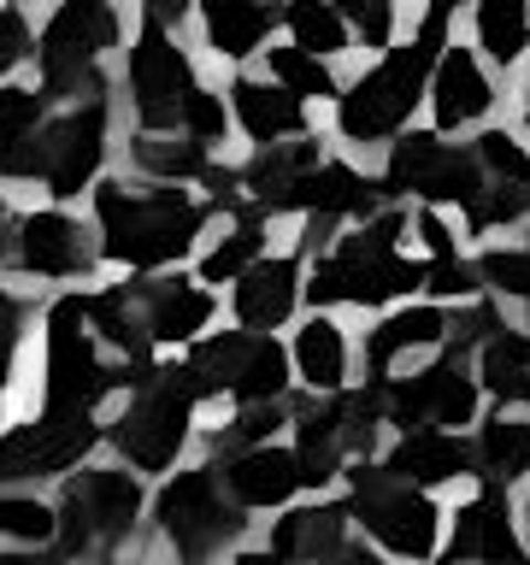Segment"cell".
Listing matches in <instances>:
<instances>
[{
	"mask_svg": "<svg viewBox=\"0 0 530 565\" xmlns=\"http://www.w3.org/2000/svg\"><path fill=\"white\" fill-rule=\"evenodd\" d=\"M406 218L395 206L371 212L360 230H348L325 259L312 265V277L300 282L318 307H383L395 295L424 289V265L401 254Z\"/></svg>",
	"mask_w": 530,
	"mask_h": 565,
	"instance_id": "7a4b0ae2",
	"label": "cell"
},
{
	"mask_svg": "<svg viewBox=\"0 0 530 565\" xmlns=\"http://www.w3.org/2000/svg\"><path fill=\"white\" fill-rule=\"evenodd\" d=\"M378 401H383V424H401V436L459 430V424L477 418V377L466 353H442L436 365L413 371V377H383Z\"/></svg>",
	"mask_w": 530,
	"mask_h": 565,
	"instance_id": "7c38bea8",
	"label": "cell"
},
{
	"mask_svg": "<svg viewBox=\"0 0 530 565\" xmlns=\"http://www.w3.org/2000/svg\"><path fill=\"white\" fill-rule=\"evenodd\" d=\"M477 47L495 65H512L530 47V0H477Z\"/></svg>",
	"mask_w": 530,
	"mask_h": 565,
	"instance_id": "e575fe53",
	"label": "cell"
},
{
	"mask_svg": "<svg viewBox=\"0 0 530 565\" xmlns=\"http://www.w3.org/2000/svg\"><path fill=\"white\" fill-rule=\"evenodd\" d=\"M431 65H436V53H424L418 42L383 47V60L365 77H353L348 95H336V130L353 148H378V141L401 136V124L413 118V106L431 88Z\"/></svg>",
	"mask_w": 530,
	"mask_h": 565,
	"instance_id": "277c9868",
	"label": "cell"
},
{
	"mask_svg": "<svg viewBox=\"0 0 530 565\" xmlns=\"http://www.w3.org/2000/svg\"><path fill=\"white\" fill-rule=\"evenodd\" d=\"M383 471L401 477V483H413V489L454 483V477H471V441L459 430H413L389 448Z\"/></svg>",
	"mask_w": 530,
	"mask_h": 565,
	"instance_id": "484cf974",
	"label": "cell"
},
{
	"mask_svg": "<svg viewBox=\"0 0 530 565\" xmlns=\"http://www.w3.org/2000/svg\"><path fill=\"white\" fill-rule=\"evenodd\" d=\"M524 212H530V177H484V189L466 206V224H471V236H484V230L519 224Z\"/></svg>",
	"mask_w": 530,
	"mask_h": 565,
	"instance_id": "74e56055",
	"label": "cell"
},
{
	"mask_svg": "<svg viewBox=\"0 0 530 565\" xmlns=\"http://www.w3.org/2000/svg\"><path fill=\"white\" fill-rule=\"evenodd\" d=\"M12 254L35 277H83L88 265H95V242H88V230L77 218H65V212H30L12 236Z\"/></svg>",
	"mask_w": 530,
	"mask_h": 565,
	"instance_id": "ffe728a7",
	"label": "cell"
},
{
	"mask_svg": "<svg viewBox=\"0 0 530 565\" xmlns=\"http://www.w3.org/2000/svg\"><path fill=\"white\" fill-rule=\"evenodd\" d=\"M348 501H318V507H295L272 524V554L289 565H330L348 547Z\"/></svg>",
	"mask_w": 530,
	"mask_h": 565,
	"instance_id": "d4e9b609",
	"label": "cell"
},
{
	"mask_svg": "<svg viewBox=\"0 0 530 565\" xmlns=\"http://www.w3.org/2000/svg\"><path fill=\"white\" fill-rule=\"evenodd\" d=\"M118 42V12L113 0H60L47 18L35 65H42V95L53 100H100V53Z\"/></svg>",
	"mask_w": 530,
	"mask_h": 565,
	"instance_id": "ba28073f",
	"label": "cell"
},
{
	"mask_svg": "<svg viewBox=\"0 0 530 565\" xmlns=\"http://www.w3.org/2000/svg\"><path fill=\"white\" fill-rule=\"evenodd\" d=\"M189 377L201 388V401L206 395H230L242 406L283 401V388H289V353L265 330H219L206 342H194Z\"/></svg>",
	"mask_w": 530,
	"mask_h": 565,
	"instance_id": "8fae6325",
	"label": "cell"
},
{
	"mask_svg": "<svg viewBox=\"0 0 530 565\" xmlns=\"http://www.w3.org/2000/svg\"><path fill=\"white\" fill-rule=\"evenodd\" d=\"M295 300H300V259L295 254L254 259L236 277V289H230V307H236L242 330H265V335H272L283 318L295 312Z\"/></svg>",
	"mask_w": 530,
	"mask_h": 565,
	"instance_id": "44dd1931",
	"label": "cell"
},
{
	"mask_svg": "<svg viewBox=\"0 0 530 565\" xmlns=\"http://www.w3.org/2000/svg\"><path fill=\"white\" fill-rule=\"evenodd\" d=\"M153 524L166 547L177 554V565H212L230 542L242 536V507L230 501V489L219 483L212 466H194V471H177L153 501Z\"/></svg>",
	"mask_w": 530,
	"mask_h": 565,
	"instance_id": "52a82bcc",
	"label": "cell"
},
{
	"mask_svg": "<svg viewBox=\"0 0 530 565\" xmlns=\"http://www.w3.org/2000/svg\"><path fill=\"white\" fill-rule=\"evenodd\" d=\"M524 254H530V247H524Z\"/></svg>",
	"mask_w": 530,
	"mask_h": 565,
	"instance_id": "94428289",
	"label": "cell"
},
{
	"mask_svg": "<svg viewBox=\"0 0 530 565\" xmlns=\"http://www.w3.org/2000/svg\"><path fill=\"white\" fill-rule=\"evenodd\" d=\"M18 342H24V300L12 289H0V401H7V383L18 365Z\"/></svg>",
	"mask_w": 530,
	"mask_h": 565,
	"instance_id": "c3c4849f",
	"label": "cell"
},
{
	"mask_svg": "<svg viewBox=\"0 0 530 565\" xmlns=\"http://www.w3.org/2000/svg\"><path fill=\"white\" fill-rule=\"evenodd\" d=\"M124 383H141V371L113 360L83 324L77 295L47 307V406L53 413H95L106 395H118Z\"/></svg>",
	"mask_w": 530,
	"mask_h": 565,
	"instance_id": "5b68a950",
	"label": "cell"
},
{
	"mask_svg": "<svg viewBox=\"0 0 530 565\" xmlns=\"http://www.w3.org/2000/svg\"><path fill=\"white\" fill-rule=\"evenodd\" d=\"M0 565H60V559H47V554H0Z\"/></svg>",
	"mask_w": 530,
	"mask_h": 565,
	"instance_id": "11a10c76",
	"label": "cell"
},
{
	"mask_svg": "<svg viewBox=\"0 0 530 565\" xmlns=\"http://www.w3.org/2000/svg\"><path fill=\"white\" fill-rule=\"evenodd\" d=\"M283 418H289V406H283V401L242 406V413L230 418L219 436H212V448H224V459H230V454H242V448H265V441L277 436V424H283Z\"/></svg>",
	"mask_w": 530,
	"mask_h": 565,
	"instance_id": "60d3db41",
	"label": "cell"
},
{
	"mask_svg": "<svg viewBox=\"0 0 530 565\" xmlns=\"http://www.w3.org/2000/svg\"><path fill=\"white\" fill-rule=\"evenodd\" d=\"M130 95H136V113L148 124V136L159 130H177L183 118V100L194 95V71L183 60V47L166 35V24H141L136 47H130Z\"/></svg>",
	"mask_w": 530,
	"mask_h": 565,
	"instance_id": "2e32d148",
	"label": "cell"
},
{
	"mask_svg": "<svg viewBox=\"0 0 530 565\" xmlns=\"http://www.w3.org/2000/svg\"><path fill=\"white\" fill-rule=\"evenodd\" d=\"M342 477H348V519L365 524L395 559H431L436 554L442 512L424 489L389 477L383 466H371V459H353Z\"/></svg>",
	"mask_w": 530,
	"mask_h": 565,
	"instance_id": "9c48e42d",
	"label": "cell"
},
{
	"mask_svg": "<svg viewBox=\"0 0 530 565\" xmlns=\"http://www.w3.org/2000/svg\"><path fill=\"white\" fill-rule=\"evenodd\" d=\"M383 201V183H371L365 171L342 166V159H325L300 177L295 189V212H307L318 224H342V218H371Z\"/></svg>",
	"mask_w": 530,
	"mask_h": 565,
	"instance_id": "603a6c76",
	"label": "cell"
},
{
	"mask_svg": "<svg viewBox=\"0 0 530 565\" xmlns=\"http://www.w3.org/2000/svg\"><path fill=\"white\" fill-rule=\"evenodd\" d=\"M230 565H289L283 554H272V547H247V554H236Z\"/></svg>",
	"mask_w": 530,
	"mask_h": 565,
	"instance_id": "f5cc1de1",
	"label": "cell"
},
{
	"mask_svg": "<svg viewBox=\"0 0 530 565\" xmlns=\"http://www.w3.org/2000/svg\"><path fill=\"white\" fill-rule=\"evenodd\" d=\"M442 342H448V312H442V307H401V312H389L383 324L365 335L371 383H383L389 371H395L401 353H413V348H442Z\"/></svg>",
	"mask_w": 530,
	"mask_h": 565,
	"instance_id": "83f0119b",
	"label": "cell"
},
{
	"mask_svg": "<svg viewBox=\"0 0 530 565\" xmlns=\"http://www.w3.org/2000/svg\"><path fill=\"white\" fill-rule=\"evenodd\" d=\"M383 430V401L378 383L365 388H342L312 406H295V466H300V489H325L330 477H342L353 459H371Z\"/></svg>",
	"mask_w": 530,
	"mask_h": 565,
	"instance_id": "3957f363",
	"label": "cell"
},
{
	"mask_svg": "<svg viewBox=\"0 0 530 565\" xmlns=\"http://www.w3.org/2000/svg\"><path fill=\"white\" fill-rule=\"evenodd\" d=\"M413 230H418V242L431 247V259H459V242H454V230L442 224V218H436L431 206H424L418 218H413Z\"/></svg>",
	"mask_w": 530,
	"mask_h": 565,
	"instance_id": "f907efd6",
	"label": "cell"
},
{
	"mask_svg": "<svg viewBox=\"0 0 530 565\" xmlns=\"http://www.w3.org/2000/svg\"><path fill=\"white\" fill-rule=\"evenodd\" d=\"M477 282L495 295H512V300H530V254L524 247H489L484 259L471 265Z\"/></svg>",
	"mask_w": 530,
	"mask_h": 565,
	"instance_id": "b9f144b4",
	"label": "cell"
},
{
	"mask_svg": "<svg viewBox=\"0 0 530 565\" xmlns=\"http://www.w3.org/2000/svg\"><path fill=\"white\" fill-rule=\"evenodd\" d=\"M295 377L312 388V395H342L348 383V335L342 324H330V318H307L295 335V353H289Z\"/></svg>",
	"mask_w": 530,
	"mask_h": 565,
	"instance_id": "4dcf8cb0",
	"label": "cell"
},
{
	"mask_svg": "<svg viewBox=\"0 0 530 565\" xmlns=\"http://www.w3.org/2000/svg\"><path fill=\"white\" fill-rule=\"evenodd\" d=\"M454 7L459 0H431V12H442V18H454Z\"/></svg>",
	"mask_w": 530,
	"mask_h": 565,
	"instance_id": "9f6ffc18",
	"label": "cell"
},
{
	"mask_svg": "<svg viewBox=\"0 0 530 565\" xmlns=\"http://www.w3.org/2000/svg\"><path fill=\"white\" fill-rule=\"evenodd\" d=\"M141 519V489L130 471H106V466H88L65 483L60 507H53V536L71 559H88V554H106L118 547L124 536L136 530Z\"/></svg>",
	"mask_w": 530,
	"mask_h": 565,
	"instance_id": "30bf717a",
	"label": "cell"
},
{
	"mask_svg": "<svg viewBox=\"0 0 530 565\" xmlns=\"http://www.w3.org/2000/svg\"><path fill=\"white\" fill-rule=\"evenodd\" d=\"M277 18L283 7H272V0H201V24L219 60H247L272 35Z\"/></svg>",
	"mask_w": 530,
	"mask_h": 565,
	"instance_id": "f1b7e54d",
	"label": "cell"
},
{
	"mask_svg": "<svg viewBox=\"0 0 530 565\" xmlns=\"http://www.w3.org/2000/svg\"><path fill=\"white\" fill-rule=\"evenodd\" d=\"M30 53V24H24V12H0V77L18 65Z\"/></svg>",
	"mask_w": 530,
	"mask_h": 565,
	"instance_id": "681fc988",
	"label": "cell"
},
{
	"mask_svg": "<svg viewBox=\"0 0 530 565\" xmlns=\"http://www.w3.org/2000/svg\"><path fill=\"white\" fill-rule=\"evenodd\" d=\"M95 441H100V430L88 424V413H53V406H42V418H30V424L0 436V483L71 471Z\"/></svg>",
	"mask_w": 530,
	"mask_h": 565,
	"instance_id": "9a60e30c",
	"label": "cell"
},
{
	"mask_svg": "<svg viewBox=\"0 0 530 565\" xmlns=\"http://www.w3.org/2000/svg\"><path fill=\"white\" fill-rule=\"evenodd\" d=\"M136 166L166 183H189V177H206L212 153L189 136H136Z\"/></svg>",
	"mask_w": 530,
	"mask_h": 565,
	"instance_id": "8d00e7d4",
	"label": "cell"
},
{
	"mask_svg": "<svg viewBox=\"0 0 530 565\" xmlns=\"http://www.w3.org/2000/svg\"><path fill=\"white\" fill-rule=\"evenodd\" d=\"M524 130H530V100H524Z\"/></svg>",
	"mask_w": 530,
	"mask_h": 565,
	"instance_id": "680465c9",
	"label": "cell"
},
{
	"mask_svg": "<svg viewBox=\"0 0 530 565\" xmlns=\"http://www.w3.org/2000/svg\"><path fill=\"white\" fill-rule=\"evenodd\" d=\"M471 471L484 483L507 489L530 471V418H512V413H495L484 418V430L471 441Z\"/></svg>",
	"mask_w": 530,
	"mask_h": 565,
	"instance_id": "1f68e13d",
	"label": "cell"
},
{
	"mask_svg": "<svg viewBox=\"0 0 530 565\" xmlns=\"http://www.w3.org/2000/svg\"><path fill=\"white\" fill-rule=\"evenodd\" d=\"M283 24H289L295 47L312 53V60H330V53H342L348 35H353L342 18H336L330 0H289V7H283Z\"/></svg>",
	"mask_w": 530,
	"mask_h": 565,
	"instance_id": "d590c367",
	"label": "cell"
},
{
	"mask_svg": "<svg viewBox=\"0 0 530 565\" xmlns=\"http://www.w3.org/2000/svg\"><path fill=\"white\" fill-rule=\"evenodd\" d=\"M194 401H201V388H194L189 365H153L148 377L136 383L130 406L118 413V424L106 436H113V448L130 459L136 471H166L177 459V448L189 441Z\"/></svg>",
	"mask_w": 530,
	"mask_h": 565,
	"instance_id": "8992f818",
	"label": "cell"
},
{
	"mask_svg": "<svg viewBox=\"0 0 530 565\" xmlns=\"http://www.w3.org/2000/svg\"><path fill=\"white\" fill-rule=\"evenodd\" d=\"M177 136L201 141V148H212V141H224V100L212 95V88L194 83V95L183 100V118H177Z\"/></svg>",
	"mask_w": 530,
	"mask_h": 565,
	"instance_id": "ee69618b",
	"label": "cell"
},
{
	"mask_svg": "<svg viewBox=\"0 0 530 565\" xmlns=\"http://www.w3.org/2000/svg\"><path fill=\"white\" fill-rule=\"evenodd\" d=\"M312 166H325L318 141H272V148H259L236 171V183L247 189V206H254L259 218L265 212H295V189Z\"/></svg>",
	"mask_w": 530,
	"mask_h": 565,
	"instance_id": "7402d4cb",
	"label": "cell"
},
{
	"mask_svg": "<svg viewBox=\"0 0 530 565\" xmlns=\"http://www.w3.org/2000/svg\"><path fill=\"white\" fill-rule=\"evenodd\" d=\"M336 18L365 35V47H389V35H395V0H330Z\"/></svg>",
	"mask_w": 530,
	"mask_h": 565,
	"instance_id": "7bdbcfd3",
	"label": "cell"
},
{
	"mask_svg": "<svg viewBox=\"0 0 530 565\" xmlns=\"http://www.w3.org/2000/svg\"><path fill=\"white\" fill-rule=\"evenodd\" d=\"M0 536L18 542H47L53 536V507L24 501V494H0Z\"/></svg>",
	"mask_w": 530,
	"mask_h": 565,
	"instance_id": "f6af8a7d",
	"label": "cell"
},
{
	"mask_svg": "<svg viewBox=\"0 0 530 565\" xmlns=\"http://www.w3.org/2000/svg\"><path fill=\"white\" fill-rule=\"evenodd\" d=\"M206 218H212V206L189 201L183 189H130V183L95 189L100 254L130 265V271H153V265L183 259L194 236L206 230Z\"/></svg>",
	"mask_w": 530,
	"mask_h": 565,
	"instance_id": "6da1fadb",
	"label": "cell"
},
{
	"mask_svg": "<svg viewBox=\"0 0 530 565\" xmlns=\"http://www.w3.org/2000/svg\"><path fill=\"white\" fill-rule=\"evenodd\" d=\"M524 536H530V507H524Z\"/></svg>",
	"mask_w": 530,
	"mask_h": 565,
	"instance_id": "91938a15",
	"label": "cell"
},
{
	"mask_svg": "<svg viewBox=\"0 0 530 565\" xmlns=\"http://www.w3.org/2000/svg\"><path fill=\"white\" fill-rule=\"evenodd\" d=\"M141 312L148 342H194L212 324V295L189 277H148V282H124Z\"/></svg>",
	"mask_w": 530,
	"mask_h": 565,
	"instance_id": "d6986e66",
	"label": "cell"
},
{
	"mask_svg": "<svg viewBox=\"0 0 530 565\" xmlns=\"http://www.w3.org/2000/svg\"><path fill=\"white\" fill-rule=\"evenodd\" d=\"M47 95L35 88H0V171L35 177V136H42Z\"/></svg>",
	"mask_w": 530,
	"mask_h": 565,
	"instance_id": "d6a6232c",
	"label": "cell"
},
{
	"mask_svg": "<svg viewBox=\"0 0 530 565\" xmlns=\"http://www.w3.org/2000/svg\"><path fill=\"white\" fill-rule=\"evenodd\" d=\"M219 483L230 489V501H236L242 512H265V507H283L300 489V466H295L289 448H272V441H265V448L230 454Z\"/></svg>",
	"mask_w": 530,
	"mask_h": 565,
	"instance_id": "cb8c5ba5",
	"label": "cell"
},
{
	"mask_svg": "<svg viewBox=\"0 0 530 565\" xmlns=\"http://www.w3.org/2000/svg\"><path fill=\"white\" fill-rule=\"evenodd\" d=\"M106 159V100H77L65 118L42 124V136H35V177L71 201V194H83V183L100 171Z\"/></svg>",
	"mask_w": 530,
	"mask_h": 565,
	"instance_id": "5bb4252c",
	"label": "cell"
},
{
	"mask_svg": "<svg viewBox=\"0 0 530 565\" xmlns=\"http://www.w3.org/2000/svg\"><path fill=\"white\" fill-rule=\"evenodd\" d=\"M431 113H436V130H466V124H477L495 106V83H489V71L484 60H477L471 47H459L448 42L436 53V65H431Z\"/></svg>",
	"mask_w": 530,
	"mask_h": 565,
	"instance_id": "ac0fdd59",
	"label": "cell"
},
{
	"mask_svg": "<svg viewBox=\"0 0 530 565\" xmlns=\"http://www.w3.org/2000/svg\"><path fill=\"white\" fill-rule=\"evenodd\" d=\"M484 189V166H477L471 141H442L431 130H401L383 166V194H418L431 206H471Z\"/></svg>",
	"mask_w": 530,
	"mask_h": 565,
	"instance_id": "4fadbf2b",
	"label": "cell"
},
{
	"mask_svg": "<svg viewBox=\"0 0 530 565\" xmlns=\"http://www.w3.org/2000/svg\"><path fill=\"white\" fill-rule=\"evenodd\" d=\"M424 289H431L436 300H477L484 282H477V271L466 259H431L424 265Z\"/></svg>",
	"mask_w": 530,
	"mask_h": 565,
	"instance_id": "7dc6e473",
	"label": "cell"
},
{
	"mask_svg": "<svg viewBox=\"0 0 530 565\" xmlns=\"http://www.w3.org/2000/svg\"><path fill=\"white\" fill-rule=\"evenodd\" d=\"M477 377L495 401L530 406V335L524 330H495L484 348H477Z\"/></svg>",
	"mask_w": 530,
	"mask_h": 565,
	"instance_id": "836d02e7",
	"label": "cell"
},
{
	"mask_svg": "<svg viewBox=\"0 0 530 565\" xmlns=\"http://www.w3.org/2000/svg\"><path fill=\"white\" fill-rule=\"evenodd\" d=\"M12 236H18V230H12V212H7V201H0V259L12 254Z\"/></svg>",
	"mask_w": 530,
	"mask_h": 565,
	"instance_id": "db71d44e",
	"label": "cell"
},
{
	"mask_svg": "<svg viewBox=\"0 0 530 565\" xmlns=\"http://www.w3.org/2000/svg\"><path fill=\"white\" fill-rule=\"evenodd\" d=\"M254 259H265V230H259V218H242V224L201 259V282H236Z\"/></svg>",
	"mask_w": 530,
	"mask_h": 565,
	"instance_id": "ab89813d",
	"label": "cell"
},
{
	"mask_svg": "<svg viewBox=\"0 0 530 565\" xmlns=\"http://www.w3.org/2000/svg\"><path fill=\"white\" fill-rule=\"evenodd\" d=\"M230 100H236V118L242 130L259 141V148H272L283 136H300L307 130V106L295 95H283L277 83H259V77H236L230 83Z\"/></svg>",
	"mask_w": 530,
	"mask_h": 565,
	"instance_id": "f546056e",
	"label": "cell"
},
{
	"mask_svg": "<svg viewBox=\"0 0 530 565\" xmlns=\"http://www.w3.org/2000/svg\"><path fill=\"white\" fill-rule=\"evenodd\" d=\"M77 307H83V324H88V335H95L100 348H113L130 371H141L148 377L153 371V342H148V330H141V312H136V300H130V289H95V295H77Z\"/></svg>",
	"mask_w": 530,
	"mask_h": 565,
	"instance_id": "4316f807",
	"label": "cell"
},
{
	"mask_svg": "<svg viewBox=\"0 0 530 565\" xmlns=\"http://www.w3.org/2000/svg\"><path fill=\"white\" fill-rule=\"evenodd\" d=\"M106 565H141V559H106Z\"/></svg>",
	"mask_w": 530,
	"mask_h": 565,
	"instance_id": "6f0895ef",
	"label": "cell"
},
{
	"mask_svg": "<svg viewBox=\"0 0 530 565\" xmlns=\"http://www.w3.org/2000/svg\"><path fill=\"white\" fill-rule=\"evenodd\" d=\"M330 565H389V559H383V554H371V547H353V542H348Z\"/></svg>",
	"mask_w": 530,
	"mask_h": 565,
	"instance_id": "816d5d0a",
	"label": "cell"
},
{
	"mask_svg": "<svg viewBox=\"0 0 530 565\" xmlns=\"http://www.w3.org/2000/svg\"><path fill=\"white\" fill-rule=\"evenodd\" d=\"M442 565H524V542H519V530H512L507 489L484 483V494H471V501L454 512V536H448Z\"/></svg>",
	"mask_w": 530,
	"mask_h": 565,
	"instance_id": "e0dca14e",
	"label": "cell"
},
{
	"mask_svg": "<svg viewBox=\"0 0 530 565\" xmlns=\"http://www.w3.org/2000/svg\"><path fill=\"white\" fill-rule=\"evenodd\" d=\"M471 153H477V166H484V177H530V159L507 130H484L471 141Z\"/></svg>",
	"mask_w": 530,
	"mask_h": 565,
	"instance_id": "bcb514c9",
	"label": "cell"
},
{
	"mask_svg": "<svg viewBox=\"0 0 530 565\" xmlns=\"http://www.w3.org/2000/svg\"><path fill=\"white\" fill-rule=\"evenodd\" d=\"M272 83L283 88V95H295L300 106L336 95L330 65H325V60H312V53H300V47H272Z\"/></svg>",
	"mask_w": 530,
	"mask_h": 565,
	"instance_id": "f35d334b",
	"label": "cell"
}]
</instances>
